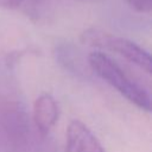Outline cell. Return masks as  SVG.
<instances>
[{
	"mask_svg": "<svg viewBox=\"0 0 152 152\" xmlns=\"http://www.w3.org/2000/svg\"><path fill=\"white\" fill-rule=\"evenodd\" d=\"M65 138V152H106L99 139L80 120L69 122Z\"/></svg>",
	"mask_w": 152,
	"mask_h": 152,
	"instance_id": "3",
	"label": "cell"
},
{
	"mask_svg": "<svg viewBox=\"0 0 152 152\" xmlns=\"http://www.w3.org/2000/svg\"><path fill=\"white\" fill-rule=\"evenodd\" d=\"M58 120V106L50 94H42L33 103V121L40 135L45 137Z\"/></svg>",
	"mask_w": 152,
	"mask_h": 152,
	"instance_id": "4",
	"label": "cell"
},
{
	"mask_svg": "<svg viewBox=\"0 0 152 152\" xmlns=\"http://www.w3.org/2000/svg\"><path fill=\"white\" fill-rule=\"evenodd\" d=\"M131 8L140 13H150L152 11V0H125Z\"/></svg>",
	"mask_w": 152,
	"mask_h": 152,
	"instance_id": "5",
	"label": "cell"
},
{
	"mask_svg": "<svg viewBox=\"0 0 152 152\" xmlns=\"http://www.w3.org/2000/svg\"><path fill=\"white\" fill-rule=\"evenodd\" d=\"M80 38L81 42L88 46L115 52L147 74L152 72V59L150 53L127 38L115 36L96 27H89L84 30Z\"/></svg>",
	"mask_w": 152,
	"mask_h": 152,
	"instance_id": "2",
	"label": "cell"
},
{
	"mask_svg": "<svg viewBox=\"0 0 152 152\" xmlns=\"http://www.w3.org/2000/svg\"><path fill=\"white\" fill-rule=\"evenodd\" d=\"M23 0H0V8L2 10H15L21 5Z\"/></svg>",
	"mask_w": 152,
	"mask_h": 152,
	"instance_id": "6",
	"label": "cell"
},
{
	"mask_svg": "<svg viewBox=\"0 0 152 152\" xmlns=\"http://www.w3.org/2000/svg\"><path fill=\"white\" fill-rule=\"evenodd\" d=\"M90 69L104 82L115 88L131 103L142 110H151V97L148 93L139 84L133 82L125 71L106 53L94 51L88 56Z\"/></svg>",
	"mask_w": 152,
	"mask_h": 152,
	"instance_id": "1",
	"label": "cell"
}]
</instances>
